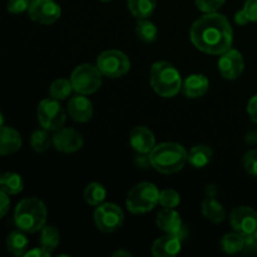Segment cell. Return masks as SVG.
Segmentation results:
<instances>
[{"label": "cell", "instance_id": "obj_24", "mask_svg": "<svg viewBox=\"0 0 257 257\" xmlns=\"http://www.w3.org/2000/svg\"><path fill=\"white\" fill-rule=\"evenodd\" d=\"M60 242V233L57 227L50 225H44L40 230V246L47 252L52 253L58 247Z\"/></svg>", "mask_w": 257, "mask_h": 257}, {"label": "cell", "instance_id": "obj_7", "mask_svg": "<svg viewBox=\"0 0 257 257\" xmlns=\"http://www.w3.org/2000/svg\"><path fill=\"white\" fill-rule=\"evenodd\" d=\"M97 68L105 77L120 78L130 72L131 62L123 52L105 50L98 55Z\"/></svg>", "mask_w": 257, "mask_h": 257}, {"label": "cell", "instance_id": "obj_19", "mask_svg": "<svg viewBox=\"0 0 257 257\" xmlns=\"http://www.w3.org/2000/svg\"><path fill=\"white\" fill-rule=\"evenodd\" d=\"M22 147V136L12 127L0 128V156H9Z\"/></svg>", "mask_w": 257, "mask_h": 257}, {"label": "cell", "instance_id": "obj_32", "mask_svg": "<svg viewBox=\"0 0 257 257\" xmlns=\"http://www.w3.org/2000/svg\"><path fill=\"white\" fill-rule=\"evenodd\" d=\"M242 165L248 175L257 177V148L246 152V155L242 158Z\"/></svg>", "mask_w": 257, "mask_h": 257}, {"label": "cell", "instance_id": "obj_15", "mask_svg": "<svg viewBox=\"0 0 257 257\" xmlns=\"http://www.w3.org/2000/svg\"><path fill=\"white\" fill-rule=\"evenodd\" d=\"M130 142L133 150L141 155H147L156 146L155 135L152 133V131L148 130L145 125L135 127L131 131Z\"/></svg>", "mask_w": 257, "mask_h": 257}, {"label": "cell", "instance_id": "obj_12", "mask_svg": "<svg viewBox=\"0 0 257 257\" xmlns=\"http://www.w3.org/2000/svg\"><path fill=\"white\" fill-rule=\"evenodd\" d=\"M230 223L240 235H250L257 230V212L247 206L233 208L230 213Z\"/></svg>", "mask_w": 257, "mask_h": 257}, {"label": "cell", "instance_id": "obj_8", "mask_svg": "<svg viewBox=\"0 0 257 257\" xmlns=\"http://www.w3.org/2000/svg\"><path fill=\"white\" fill-rule=\"evenodd\" d=\"M38 120L48 131H58L64 125L65 112L59 100L54 98L43 99L38 105Z\"/></svg>", "mask_w": 257, "mask_h": 257}, {"label": "cell", "instance_id": "obj_34", "mask_svg": "<svg viewBox=\"0 0 257 257\" xmlns=\"http://www.w3.org/2000/svg\"><path fill=\"white\" fill-rule=\"evenodd\" d=\"M32 0H8L7 9L12 14H22L28 12Z\"/></svg>", "mask_w": 257, "mask_h": 257}, {"label": "cell", "instance_id": "obj_42", "mask_svg": "<svg viewBox=\"0 0 257 257\" xmlns=\"http://www.w3.org/2000/svg\"><path fill=\"white\" fill-rule=\"evenodd\" d=\"M4 125V115H3V113L0 112V128Z\"/></svg>", "mask_w": 257, "mask_h": 257}, {"label": "cell", "instance_id": "obj_13", "mask_svg": "<svg viewBox=\"0 0 257 257\" xmlns=\"http://www.w3.org/2000/svg\"><path fill=\"white\" fill-rule=\"evenodd\" d=\"M245 69L242 54L236 49L226 50L218 59V70L227 80H235L241 77Z\"/></svg>", "mask_w": 257, "mask_h": 257}, {"label": "cell", "instance_id": "obj_20", "mask_svg": "<svg viewBox=\"0 0 257 257\" xmlns=\"http://www.w3.org/2000/svg\"><path fill=\"white\" fill-rule=\"evenodd\" d=\"M202 215L211 222L218 223L226 218V210L213 196H207L202 201Z\"/></svg>", "mask_w": 257, "mask_h": 257}, {"label": "cell", "instance_id": "obj_2", "mask_svg": "<svg viewBox=\"0 0 257 257\" xmlns=\"http://www.w3.org/2000/svg\"><path fill=\"white\" fill-rule=\"evenodd\" d=\"M187 161V151L178 143H161V145L155 146V148L150 152L151 166L163 175L180 172L185 167Z\"/></svg>", "mask_w": 257, "mask_h": 257}, {"label": "cell", "instance_id": "obj_10", "mask_svg": "<svg viewBox=\"0 0 257 257\" xmlns=\"http://www.w3.org/2000/svg\"><path fill=\"white\" fill-rule=\"evenodd\" d=\"M28 14L33 22L42 25H50L59 19L62 9L54 0H32Z\"/></svg>", "mask_w": 257, "mask_h": 257}, {"label": "cell", "instance_id": "obj_30", "mask_svg": "<svg viewBox=\"0 0 257 257\" xmlns=\"http://www.w3.org/2000/svg\"><path fill=\"white\" fill-rule=\"evenodd\" d=\"M52 137L48 133V130H37L33 132L30 137V146L38 153L45 152L52 145Z\"/></svg>", "mask_w": 257, "mask_h": 257}, {"label": "cell", "instance_id": "obj_3", "mask_svg": "<svg viewBox=\"0 0 257 257\" xmlns=\"http://www.w3.org/2000/svg\"><path fill=\"white\" fill-rule=\"evenodd\" d=\"M48 211L44 203L37 197H28L20 201L14 212L15 225L27 233L38 232L47 222Z\"/></svg>", "mask_w": 257, "mask_h": 257}, {"label": "cell", "instance_id": "obj_41", "mask_svg": "<svg viewBox=\"0 0 257 257\" xmlns=\"http://www.w3.org/2000/svg\"><path fill=\"white\" fill-rule=\"evenodd\" d=\"M113 256H131V253L128 252V251H123V250H119L117 251V252L113 253Z\"/></svg>", "mask_w": 257, "mask_h": 257}, {"label": "cell", "instance_id": "obj_5", "mask_svg": "<svg viewBox=\"0 0 257 257\" xmlns=\"http://www.w3.org/2000/svg\"><path fill=\"white\" fill-rule=\"evenodd\" d=\"M160 203V190L151 182H141L128 192L125 205L128 211L140 215L152 211Z\"/></svg>", "mask_w": 257, "mask_h": 257}, {"label": "cell", "instance_id": "obj_4", "mask_svg": "<svg viewBox=\"0 0 257 257\" xmlns=\"http://www.w3.org/2000/svg\"><path fill=\"white\" fill-rule=\"evenodd\" d=\"M150 82L153 90L163 98H172L182 89V78L170 62H157L151 68Z\"/></svg>", "mask_w": 257, "mask_h": 257}, {"label": "cell", "instance_id": "obj_16", "mask_svg": "<svg viewBox=\"0 0 257 257\" xmlns=\"http://www.w3.org/2000/svg\"><path fill=\"white\" fill-rule=\"evenodd\" d=\"M68 113L75 122L84 123L93 117V104L84 94H77L68 102Z\"/></svg>", "mask_w": 257, "mask_h": 257}, {"label": "cell", "instance_id": "obj_22", "mask_svg": "<svg viewBox=\"0 0 257 257\" xmlns=\"http://www.w3.org/2000/svg\"><path fill=\"white\" fill-rule=\"evenodd\" d=\"M28 246H29V240L24 231H13L7 238V248L12 255L14 256H24L27 252Z\"/></svg>", "mask_w": 257, "mask_h": 257}, {"label": "cell", "instance_id": "obj_1", "mask_svg": "<svg viewBox=\"0 0 257 257\" xmlns=\"http://www.w3.org/2000/svg\"><path fill=\"white\" fill-rule=\"evenodd\" d=\"M192 44L201 52L221 55L231 49L233 32L227 18L218 13H206L196 20L190 30Z\"/></svg>", "mask_w": 257, "mask_h": 257}, {"label": "cell", "instance_id": "obj_27", "mask_svg": "<svg viewBox=\"0 0 257 257\" xmlns=\"http://www.w3.org/2000/svg\"><path fill=\"white\" fill-rule=\"evenodd\" d=\"M136 35L145 43H152L157 39V27L148 19H138L136 25Z\"/></svg>", "mask_w": 257, "mask_h": 257}, {"label": "cell", "instance_id": "obj_36", "mask_svg": "<svg viewBox=\"0 0 257 257\" xmlns=\"http://www.w3.org/2000/svg\"><path fill=\"white\" fill-rule=\"evenodd\" d=\"M243 10L247 14L250 22L257 23V0H246Z\"/></svg>", "mask_w": 257, "mask_h": 257}, {"label": "cell", "instance_id": "obj_25", "mask_svg": "<svg viewBox=\"0 0 257 257\" xmlns=\"http://www.w3.org/2000/svg\"><path fill=\"white\" fill-rule=\"evenodd\" d=\"M24 188V182H23L22 176L15 172H7L2 175L0 178V190L4 191L9 196L18 195Z\"/></svg>", "mask_w": 257, "mask_h": 257}, {"label": "cell", "instance_id": "obj_31", "mask_svg": "<svg viewBox=\"0 0 257 257\" xmlns=\"http://www.w3.org/2000/svg\"><path fill=\"white\" fill-rule=\"evenodd\" d=\"M181 202V196L177 191L171 190H163L160 192V205L163 208H176Z\"/></svg>", "mask_w": 257, "mask_h": 257}, {"label": "cell", "instance_id": "obj_35", "mask_svg": "<svg viewBox=\"0 0 257 257\" xmlns=\"http://www.w3.org/2000/svg\"><path fill=\"white\" fill-rule=\"evenodd\" d=\"M243 251L246 253H256L257 252V230L250 235L245 236V246Z\"/></svg>", "mask_w": 257, "mask_h": 257}, {"label": "cell", "instance_id": "obj_28", "mask_svg": "<svg viewBox=\"0 0 257 257\" xmlns=\"http://www.w3.org/2000/svg\"><path fill=\"white\" fill-rule=\"evenodd\" d=\"M105 196H107L105 188L97 182L89 183L84 191V198L90 206H99L105 200Z\"/></svg>", "mask_w": 257, "mask_h": 257}, {"label": "cell", "instance_id": "obj_43", "mask_svg": "<svg viewBox=\"0 0 257 257\" xmlns=\"http://www.w3.org/2000/svg\"><path fill=\"white\" fill-rule=\"evenodd\" d=\"M102 2H110V0H102Z\"/></svg>", "mask_w": 257, "mask_h": 257}, {"label": "cell", "instance_id": "obj_11", "mask_svg": "<svg viewBox=\"0 0 257 257\" xmlns=\"http://www.w3.org/2000/svg\"><path fill=\"white\" fill-rule=\"evenodd\" d=\"M156 223L160 230L166 232L167 235H173L185 240L188 236L187 226L183 223L181 215L175 208H163L157 213Z\"/></svg>", "mask_w": 257, "mask_h": 257}, {"label": "cell", "instance_id": "obj_9", "mask_svg": "<svg viewBox=\"0 0 257 257\" xmlns=\"http://www.w3.org/2000/svg\"><path fill=\"white\" fill-rule=\"evenodd\" d=\"M94 222L98 230L110 233L122 227L124 213L114 203H100L94 211Z\"/></svg>", "mask_w": 257, "mask_h": 257}, {"label": "cell", "instance_id": "obj_18", "mask_svg": "<svg viewBox=\"0 0 257 257\" xmlns=\"http://www.w3.org/2000/svg\"><path fill=\"white\" fill-rule=\"evenodd\" d=\"M210 88L208 79L203 74H191L182 83V92L187 98H201Z\"/></svg>", "mask_w": 257, "mask_h": 257}, {"label": "cell", "instance_id": "obj_26", "mask_svg": "<svg viewBox=\"0 0 257 257\" xmlns=\"http://www.w3.org/2000/svg\"><path fill=\"white\" fill-rule=\"evenodd\" d=\"M245 246V236L240 235L238 232L226 233L221 240V247L228 255H235V253L243 251Z\"/></svg>", "mask_w": 257, "mask_h": 257}, {"label": "cell", "instance_id": "obj_39", "mask_svg": "<svg viewBox=\"0 0 257 257\" xmlns=\"http://www.w3.org/2000/svg\"><path fill=\"white\" fill-rule=\"evenodd\" d=\"M24 256L25 257H49L50 253L47 252V251H45L44 248L40 246V247L33 248V250L27 251V252L24 253Z\"/></svg>", "mask_w": 257, "mask_h": 257}, {"label": "cell", "instance_id": "obj_44", "mask_svg": "<svg viewBox=\"0 0 257 257\" xmlns=\"http://www.w3.org/2000/svg\"><path fill=\"white\" fill-rule=\"evenodd\" d=\"M0 178H2V173H0Z\"/></svg>", "mask_w": 257, "mask_h": 257}, {"label": "cell", "instance_id": "obj_33", "mask_svg": "<svg viewBox=\"0 0 257 257\" xmlns=\"http://www.w3.org/2000/svg\"><path fill=\"white\" fill-rule=\"evenodd\" d=\"M198 9L203 13H216L226 0H195Z\"/></svg>", "mask_w": 257, "mask_h": 257}, {"label": "cell", "instance_id": "obj_17", "mask_svg": "<svg viewBox=\"0 0 257 257\" xmlns=\"http://www.w3.org/2000/svg\"><path fill=\"white\" fill-rule=\"evenodd\" d=\"M182 247V240L177 236L166 235L155 241L152 253L156 257H173L178 255Z\"/></svg>", "mask_w": 257, "mask_h": 257}, {"label": "cell", "instance_id": "obj_6", "mask_svg": "<svg viewBox=\"0 0 257 257\" xmlns=\"http://www.w3.org/2000/svg\"><path fill=\"white\" fill-rule=\"evenodd\" d=\"M102 73L97 65L80 64L73 70L70 82L78 94H93L102 85Z\"/></svg>", "mask_w": 257, "mask_h": 257}, {"label": "cell", "instance_id": "obj_21", "mask_svg": "<svg viewBox=\"0 0 257 257\" xmlns=\"http://www.w3.org/2000/svg\"><path fill=\"white\" fill-rule=\"evenodd\" d=\"M213 156L212 148L208 146L200 145L195 146L191 148L190 153H188V162L192 167L195 168H203L211 162Z\"/></svg>", "mask_w": 257, "mask_h": 257}, {"label": "cell", "instance_id": "obj_38", "mask_svg": "<svg viewBox=\"0 0 257 257\" xmlns=\"http://www.w3.org/2000/svg\"><path fill=\"white\" fill-rule=\"evenodd\" d=\"M247 113L248 115H250L251 120L257 123V94L253 95V97L248 100Z\"/></svg>", "mask_w": 257, "mask_h": 257}, {"label": "cell", "instance_id": "obj_29", "mask_svg": "<svg viewBox=\"0 0 257 257\" xmlns=\"http://www.w3.org/2000/svg\"><path fill=\"white\" fill-rule=\"evenodd\" d=\"M72 90H74L73 89L72 82L68 79H64V78H60V79L54 80L52 83V85L49 88V94L54 99L62 100L69 97L72 94Z\"/></svg>", "mask_w": 257, "mask_h": 257}, {"label": "cell", "instance_id": "obj_40", "mask_svg": "<svg viewBox=\"0 0 257 257\" xmlns=\"http://www.w3.org/2000/svg\"><path fill=\"white\" fill-rule=\"evenodd\" d=\"M235 22L237 23L238 25H246L250 23V19H248L247 14H246L245 10H240V12L236 13L235 15Z\"/></svg>", "mask_w": 257, "mask_h": 257}, {"label": "cell", "instance_id": "obj_23", "mask_svg": "<svg viewBox=\"0 0 257 257\" xmlns=\"http://www.w3.org/2000/svg\"><path fill=\"white\" fill-rule=\"evenodd\" d=\"M131 14L137 19H148L153 14L157 2L156 0H127Z\"/></svg>", "mask_w": 257, "mask_h": 257}, {"label": "cell", "instance_id": "obj_37", "mask_svg": "<svg viewBox=\"0 0 257 257\" xmlns=\"http://www.w3.org/2000/svg\"><path fill=\"white\" fill-rule=\"evenodd\" d=\"M9 207H10L9 195L5 193L3 190H0V218H3L5 215H7L8 211H9Z\"/></svg>", "mask_w": 257, "mask_h": 257}, {"label": "cell", "instance_id": "obj_14", "mask_svg": "<svg viewBox=\"0 0 257 257\" xmlns=\"http://www.w3.org/2000/svg\"><path fill=\"white\" fill-rule=\"evenodd\" d=\"M53 146L57 151L63 153H73L79 151L83 147L82 135L73 128H60L55 131L52 137Z\"/></svg>", "mask_w": 257, "mask_h": 257}]
</instances>
